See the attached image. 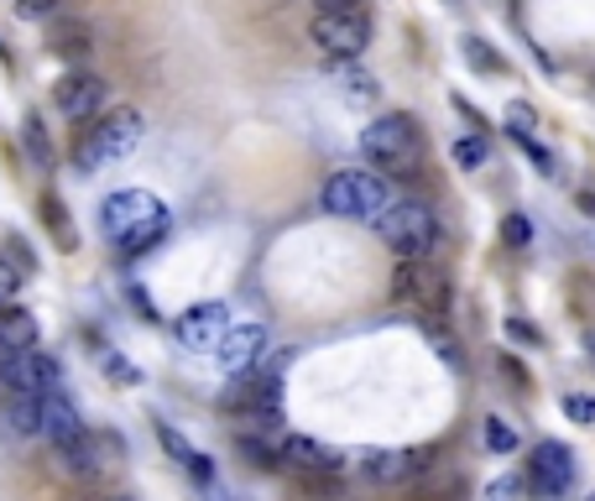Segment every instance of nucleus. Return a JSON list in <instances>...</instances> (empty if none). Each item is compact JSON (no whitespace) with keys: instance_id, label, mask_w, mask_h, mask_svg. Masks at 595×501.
I'll use <instances>...</instances> for the list:
<instances>
[{"instance_id":"33","label":"nucleus","mask_w":595,"mask_h":501,"mask_svg":"<svg viewBox=\"0 0 595 501\" xmlns=\"http://www.w3.org/2000/svg\"><path fill=\"white\" fill-rule=\"evenodd\" d=\"M17 293H21V272L11 261H0V303H17Z\"/></svg>"},{"instance_id":"19","label":"nucleus","mask_w":595,"mask_h":501,"mask_svg":"<svg viewBox=\"0 0 595 501\" xmlns=\"http://www.w3.org/2000/svg\"><path fill=\"white\" fill-rule=\"evenodd\" d=\"M53 47L68 53V58H84L95 42H89V26H84V21H63V26H53Z\"/></svg>"},{"instance_id":"11","label":"nucleus","mask_w":595,"mask_h":501,"mask_svg":"<svg viewBox=\"0 0 595 501\" xmlns=\"http://www.w3.org/2000/svg\"><path fill=\"white\" fill-rule=\"evenodd\" d=\"M53 100H58V110L68 121H95L99 105H105V79L99 74H63Z\"/></svg>"},{"instance_id":"34","label":"nucleus","mask_w":595,"mask_h":501,"mask_svg":"<svg viewBox=\"0 0 595 501\" xmlns=\"http://www.w3.org/2000/svg\"><path fill=\"white\" fill-rule=\"evenodd\" d=\"M507 335H512L517 345H543V335H538V324H528V319H507Z\"/></svg>"},{"instance_id":"16","label":"nucleus","mask_w":595,"mask_h":501,"mask_svg":"<svg viewBox=\"0 0 595 501\" xmlns=\"http://www.w3.org/2000/svg\"><path fill=\"white\" fill-rule=\"evenodd\" d=\"M37 345V314H26L17 303H0V356H17Z\"/></svg>"},{"instance_id":"18","label":"nucleus","mask_w":595,"mask_h":501,"mask_svg":"<svg viewBox=\"0 0 595 501\" xmlns=\"http://www.w3.org/2000/svg\"><path fill=\"white\" fill-rule=\"evenodd\" d=\"M58 465H63V476H79V481H95L99 470H105V455H99V444L89 439V428H84L79 439L58 444Z\"/></svg>"},{"instance_id":"35","label":"nucleus","mask_w":595,"mask_h":501,"mask_svg":"<svg viewBox=\"0 0 595 501\" xmlns=\"http://www.w3.org/2000/svg\"><path fill=\"white\" fill-rule=\"evenodd\" d=\"M501 371H507V381H517V386H528V371H522V361H512V356H501Z\"/></svg>"},{"instance_id":"9","label":"nucleus","mask_w":595,"mask_h":501,"mask_svg":"<svg viewBox=\"0 0 595 501\" xmlns=\"http://www.w3.org/2000/svg\"><path fill=\"white\" fill-rule=\"evenodd\" d=\"M309 37L324 58H360L366 42H371V21H366V11L360 17H314Z\"/></svg>"},{"instance_id":"1","label":"nucleus","mask_w":595,"mask_h":501,"mask_svg":"<svg viewBox=\"0 0 595 501\" xmlns=\"http://www.w3.org/2000/svg\"><path fill=\"white\" fill-rule=\"evenodd\" d=\"M99 230L110 236L120 257H141L173 230V209L147 188H120V194L99 204Z\"/></svg>"},{"instance_id":"12","label":"nucleus","mask_w":595,"mask_h":501,"mask_svg":"<svg viewBox=\"0 0 595 501\" xmlns=\"http://www.w3.org/2000/svg\"><path fill=\"white\" fill-rule=\"evenodd\" d=\"M278 455H282V465H293L303 476H339V465H345L329 444L309 439V434H288V439L278 444Z\"/></svg>"},{"instance_id":"23","label":"nucleus","mask_w":595,"mask_h":501,"mask_svg":"<svg viewBox=\"0 0 595 501\" xmlns=\"http://www.w3.org/2000/svg\"><path fill=\"white\" fill-rule=\"evenodd\" d=\"M522 491H528L522 476H496V481L486 486V501H522Z\"/></svg>"},{"instance_id":"6","label":"nucleus","mask_w":595,"mask_h":501,"mask_svg":"<svg viewBox=\"0 0 595 501\" xmlns=\"http://www.w3.org/2000/svg\"><path fill=\"white\" fill-rule=\"evenodd\" d=\"M63 381V366L47 356V350H17V356H0V386L11 392V397H47V392H58Z\"/></svg>"},{"instance_id":"13","label":"nucleus","mask_w":595,"mask_h":501,"mask_svg":"<svg viewBox=\"0 0 595 501\" xmlns=\"http://www.w3.org/2000/svg\"><path fill=\"white\" fill-rule=\"evenodd\" d=\"M429 465V455L418 449V455H408V449H371V455H360V476L377 486H402L408 476H418Z\"/></svg>"},{"instance_id":"25","label":"nucleus","mask_w":595,"mask_h":501,"mask_svg":"<svg viewBox=\"0 0 595 501\" xmlns=\"http://www.w3.org/2000/svg\"><path fill=\"white\" fill-rule=\"evenodd\" d=\"M465 63H470V68H486V74H501V58H496L491 47H486V42H465Z\"/></svg>"},{"instance_id":"28","label":"nucleus","mask_w":595,"mask_h":501,"mask_svg":"<svg viewBox=\"0 0 595 501\" xmlns=\"http://www.w3.org/2000/svg\"><path fill=\"white\" fill-rule=\"evenodd\" d=\"M17 11L26 21H47V17H58L63 11V0H17Z\"/></svg>"},{"instance_id":"3","label":"nucleus","mask_w":595,"mask_h":501,"mask_svg":"<svg viewBox=\"0 0 595 501\" xmlns=\"http://www.w3.org/2000/svg\"><path fill=\"white\" fill-rule=\"evenodd\" d=\"M377 230H381V241L397 251V261H423V257H434L439 251L434 209L418 204V199H392L387 209H381Z\"/></svg>"},{"instance_id":"38","label":"nucleus","mask_w":595,"mask_h":501,"mask_svg":"<svg viewBox=\"0 0 595 501\" xmlns=\"http://www.w3.org/2000/svg\"><path fill=\"white\" fill-rule=\"evenodd\" d=\"M591 501H595V497H591Z\"/></svg>"},{"instance_id":"8","label":"nucleus","mask_w":595,"mask_h":501,"mask_svg":"<svg viewBox=\"0 0 595 501\" xmlns=\"http://www.w3.org/2000/svg\"><path fill=\"white\" fill-rule=\"evenodd\" d=\"M528 491L543 501H559L570 486H575V449L570 444H559V439H543L533 449V460H528Z\"/></svg>"},{"instance_id":"15","label":"nucleus","mask_w":595,"mask_h":501,"mask_svg":"<svg viewBox=\"0 0 595 501\" xmlns=\"http://www.w3.org/2000/svg\"><path fill=\"white\" fill-rule=\"evenodd\" d=\"M79 434H84L79 407L63 397V392H47V397H42V439L68 444V439H79Z\"/></svg>"},{"instance_id":"32","label":"nucleus","mask_w":595,"mask_h":501,"mask_svg":"<svg viewBox=\"0 0 595 501\" xmlns=\"http://www.w3.org/2000/svg\"><path fill=\"white\" fill-rule=\"evenodd\" d=\"M26 146H32V157H37V167H47V162H53V146H47V137H42V126H37V121L26 126Z\"/></svg>"},{"instance_id":"27","label":"nucleus","mask_w":595,"mask_h":501,"mask_svg":"<svg viewBox=\"0 0 595 501\" xmlns=\"http://www.w3.org/2000/svg\"><path fill=\"white\" fill-rule=\"evenodd\" d=\"M501 241H507V246H528V241H533V225H528V215H507V220H501Z\"/></svg>"},{"instance_id":"30","label":"nucleus","mask_w":595,"mask_h":501,"mask_svg":"<svg viewBox=\"0 0 595 501\" xmlns=\"http://www.w3.org/2000/svg\"><path fill=\"white\" fill-rule=\"evenodd\" d=\"M105 371H110V381H120V386H137V366L126 361V356H105Z\"/></svg>"},{"instance_id":"14","label":"nucleus","mask_w":595,"mask_h":501,"mask_svg":"<svg viewBox=\"0 0 595 501\" xmlns=\"http://www.w3.org/2000/svg\"><path fill=\"white\" fill-rule=\"evenodd\" d=\"M272 345V335H267V324H230L225 329V340H219V361L230 366V371H251L257 366V356Z\"/></svg>"},{"instance_id":"17","label":"nucleus","mask_w":595,"mask_h":501,"mask_svg":"<svg viewBox=\"0 0 595 501\" xmlns=\"http://www.w3.org/2000/svg\"><path fill=\"white\" fill-rule=\"evenodd\" d=\"M158 439H162V449H167V455H173V460H178L183 470L194 476V481H204V486L215 481V465H209V455H204V449H194V444L183 439L173 423H158Z\"/></svg>"},{"instance_id":"2","label":"nucleus","mask_w":595,"mask_h":501,"mask_svg":"<svg viewBox=\"0 0 595 501\" xmlns=\"http://www.w3.org/2000/svg\"><path fill=\"white\" fill-rule=\"evenodd\" d=\"M360 152H366L371 167L392 173V178H408L423 162V137H418V126L408 116H381V121L360 131Z\"/></svg>"},{"instance_id":"24","label":"nucleus","mask_w":595,"mask_h":501,"mask_svg":"<svg viewBox=\"0 0 595 501\" xmlns=\"http://www.w3.org/2000/svg\"><path fill=\"white\" fill-rule=\"evenodd\" d=\"M455 162L476 173L480 162H486V141H480V137H459V141H455Z\"/></svg>"},{"instance_id":"31","label":"nucleus","mask_w":595,"mask_h":501,"mask_svg":"<svg viewBox=\"0 0 595 501\" xmlns=\"http://www.w3.org/2000/svg\"><path fill=\"white\" fill-rule=\"evenodd\" d=\"M318 17H360L366 11V0H314Z\"/></svg>"},{"instance_id":"29","label":"nucleus","mask_w":595,"mask_h":501,"mask_svg":"<svg viewBox=\"0 0 595 501\" xmlns=\"http://www.w3.org/2000/svg\"><path fill=\"white\" fill-rule=\"evenodd\" d=\"M564 413H570L575 423H595V397H585V392H570V397H564Z\"/></svg>"},{"instance_id":"10","label":"nucleus","mask_w":595,"mask_h":501,"mask_svg":"<svg viewBox=\"0 0 595 501\" xmlns=\"http://www.w3.org/2000/svg\"><path fill=\"white\" fill-rule=\"evenodd\" d=\"M225 329H230L225 303H194V308H183L178 324H173L178 345H183V350H194V356H204V350H219Z\"/></svg>"},{"instance_id":"37","label":"nucleus","mask_w":595,"mask_h":501,"mask_svg":"<svg viewBox=\"0 0 595 501\" xmlns=\"http://www.w3.org/2000/svg\"><path fill=\"white\" fill-rule=\"evenodd\" d=\"M110 501H131V497H110Z\"/></svg>"},{"instance_id":"26","label":"nucleus","mask_w":595,"mask_h":501,"mask_svg":"<svg viewBox=\"0 0 595 501\" xmlns=\"http://www.w3.org/2000/svg\"><path fill=\"white\" fill-rule=\"evenodd\" d=\"M533 105H522V100H512L507 105V131H512V137H528V131H533Z\"/></svg>"},{"instance_id":"7","label":"nucleus","mask_w":595,"mask_h":501,"mask_svg":"<svg viewBox=\"0 0 595 501\" xmlns=\"http://www.w3.org/2000/svg\"><path fill=\"white\" fill-rule=\"evenodd\" d=\"M392 293L397 298H408V303H418V308H429V314H444L455 287H450V272L434 266V257H423V261H397Z\"/></svg>"},{"instance_id":"20","label":"nucleus","mask_w":595,"mask_h":501,"mask_svg":"<svg viewBox=\"0 0 595 501\" xmlns=\"http://www.w3.org/2000/svg\"><path fill=\"white\" fill-rule=\"evenodd\" d=\"M11 428L17 434H42V397H11Z\"/></svg>"},{"instance_id":"36","label":"nucleus","mask_w":595,"mask_h":501,"mask_svg":"<svg viewBox=\"0 0 595 501\" xmlns=\"http://www.w3.org/2000/svg\"><path fill=\"white\" fill-rule=\"evenodd\" d=\"M585 350H591V356H595V335H591V340H585Z\"/></svg>"},{"instance_id":"22","label":"nucleus","mask_w":595,"mask_h":501,"mask_svg":"<svg viewBox=\"0 0 595 501\" xmlns=\"http://www.w3.org/2000/svg\"><path fill=\"white\" fill-rule=\"evenodd\" d=\"M486 449H491V455H512V449H517V434H512V428H507L501 418H486Z\"/></svg>"},{"instance_id":"4","label":"nucleus","mask_w":595,"mask_h":501,"mask_svg":"<svg viewBox=\"0 0 595 501\" xmlns=\"http://www.w3.org/2000/svg\"><path fill=\"white\" fill-rule=\"evenodd\" d=\"M318 204H324V215H335V220L377 225L381 209L392 204V188H387L377 173H335V178L318 188Z\"/></svg>"},{"instance_id":"21","label":"nucleus","mask_w":595,"mask_h":501,"mask_svg":"<svg viewBox=\"0 0 595 501\" xmlns=\"http://www.w3.org/2000/svg\"><path fill=\"white\" fill-rule=\"evenodd\" d=\"M236 449L246 455L251 465H261V470H272V465H282V455L272 449V444H261L257 434H236Z\"/></svg>"},{"instance_id":"5","label":"nucleus","mask_w":595,"mask_h":501,"mask_svg":"<svg viewBox=\"0 0 595 501\" xmlns=\"http://www.w3.org/2000/svg\"><path fill=\"white\" fill-rule=\"evenodd\" d=\"M141 131H147L141 126V110H131V105L99 116V126H89V141H84V152H79V173H99L105 162L131 157L141 146Z\"/></svg>"}]
</instances>
